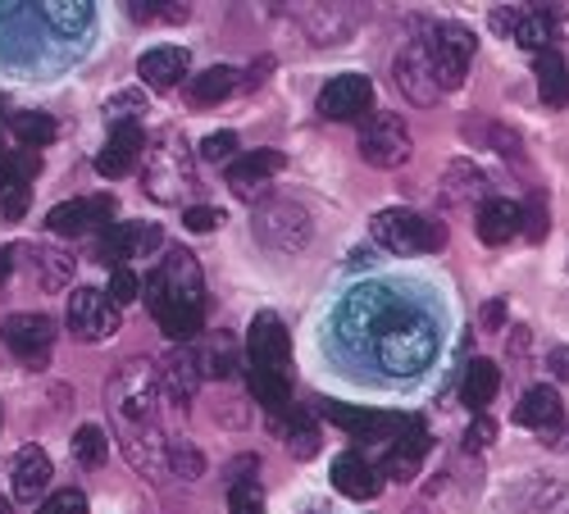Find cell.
<instances>
[{"mask_svg":"<svg viewBox=\"0 0 569 514\" xmlns=\"http://www.w3.org/2000/svg\"><path fill=\"white\" fill-rule=\"evenodd\" d=\"M160 383L164 379L147 360H128L106 387L114 429H119L132 464L147 474H160V464L169 460V442H173L160 433Z\"/></svg>","mask_w":569,"mask_h":514,"instance_id":"obj_1","label":"cell"},{"mask_svg":"<svg viewBox=\"0 0 569 514\" xmlns=\"http://www.w3.org/2000/svg\"><path fill=\"white\" fill-rule=\"evenodd\" d=\"M147 305L164 337H173L178 346H187V337L206 329V278L187 246H173L164 264H156V273L147 278Z\"/></svg>","mask_w":569,"mask_h":514,"instance_id":"obj_2","label":"cell"},{"mask_svg":"<svg viewBox=\"0 0 569 514\" xmlns=\"http://www.w3.org/2000/svg\"><path fill=\"white\" fill-rule=\"evenodd\" d=\"M369 355L392 379H415L438 355V323L415 305H388L369 329Z\"/></svg>","mask_w":569,"mask_h":514,"instance_id":"obj_3","label":"cell"},{"mask_svg":"<svg viewBox=\"0 0 569 514\" xmlns=\"http://www.w3.org/2000/svg\"><path fill=\"white\" fill-rule=\"evenodd\" d=\"M141 182H147V196H156L160 205H178L187 192H192V187H197V164H192V155H187L182 132L164 128L156 142L147 147Z\"/></svg>","mask_w":569,"mask_h":514,"instance_id":"obj_4","label":"cell"},{"mask_svg":"<svg viewBox=\"0 0 569 514\" xmlns=\"http://www.w3.org/2000/svg\"><path fill=\"white\" fill-rule=\"evenodd\" d=\"M373 242L392 255H429L447 246V228L438 219H423L415 210H378L369 219Z\"/></svg>","mask_w":569,"mask_h":514,"instance_id":"obj_5","label":"cell"},{"mask_svg":"<svg viewBox=\"0 0 569 514\" xmlns=\"http://www.w3.org/2000/svg\"><path fill=\"white\" fill-rule=\"evenodd\" d=\"M256 238L269 246V251H301L310 242V214L306 205L288 201V196H273L256 210Z\"/></svg>","mask_w":569,"mask_h":514,"instance_id":"obj_6","label":"cell"},{"mask_svg":"<svg viewBox=\"0 0 569 514\" xmlns=\"http://www.w3.org/2000/svg\"><path fill=\"white\" fill-rule=\"evenodd\" d=\"M392 78L401 87V97L419 110H429L438 105L442 97V82H438V69H433V51H429V37H419V41H406V51L392 60Z\"/></svg>","mask_w":569,"mask_h":514,"instance_id":"obj_7","label":"cell"},{"mask_svg":"<svg viewBox=\"0 0 569 514\" xmlns=\"http://www.w3.org/2000/svg\"><path fill=\"white\" fill-rule=\"evenodd\" d=\"M415 155V142L397 114H369L360 123V160L373 169H401Z\"/></svg>","mask_w":569,"mask_h":514,"instance_id":"obj_8","label":"cell"},{"mask_svg":"<svg viewBox=\"0 0 569 514\" xmlns=\"http://www.w3.org/2000/svg\"><path fill=\"white\" fill-rule=\"evenodd\" d=\"M64 323L78 342H106L119 333V305L97 288H78L64 305Z\"/></svg>","mask_w":569,"mask_h":514,"instance_id":"obj_9","label":"cell"},{"mask_svg":"<svg viewBox=\"0 0 569 514\" xmlns=\"http://www.w3.org/2000/svg\"><path fill=\"white\" fill-rule=\"evenodd\" d=\"M423 37H429V51H433V69H438L442 91L460 87L465 73H469V64H473V32L465 23H438V28H429Z\"/></svg>","mask_w":569,"mask_h":514,"instance_id":"obj_10","label":"cell"},{"mask_svg":"<svg viewBox=\"0 0 569 514\" xmlns=\"http://www.w3.org/2000/svg\"><path fill=\"white\" fill-rule=\"evenodd\" d=\"M423 455H429V429H423V419H406L401 433L388 442L383 451V464H378V474H383V483H410L419 474Z\"/></svg>","mask_w":569,"mask_h":514,"instance_id":"obj_11","label":"cell"},{"mask_svg":"<svg viewBox=\"0 0 569 514\" xmlns=\"http://www.w3.org/2000/svg\"><path fill=\"white\" fill-rule=\"evenodd\" d=\"M0 337H6V346L23 364L41 369L46 360H51V351H56V323L46 319V314H10L6 329H0Z\"/></svg>","mask_w":569,"mask_h":514,"instance_id":"obj_12","label":"cell"},{"mask_svg":"<svg viewBox=\"0 0 569 514\" xmlns=\"http://www.w3.org/2000/svg\"><path fill=\"white\" fill-rule=\"evenodd\" d=\"M369 105H373V82L365 73H338L319 91V114L333 123H351V119L369 114Z\"/></svg>","mask_w":569,"mask_h":514,"instance_id":"obj_13","label":"cell"},{"mask_svg":"<svg viewBox=\"0 0 569 514\" xmlns=\"http://www.w3.org/2000/svg\"><path fill=\"white\" fill-rule=\"evenodd\" d=\"M328 424H338L356 437H378V442H392L401 433L406 419L401 414H388V410H365V405H347V401H323L319 405Z\"/></svg>","mask_w":569,"mask_h":514,"instance_id":"obj_14","label":"cell"},{"mask_svg":"<svg viewBox=\"0 0 569 514\" xmlns=\"http://www.w3.org/2000/svg\"><path fill=\"white\" fill-rule=\"evenodd\" d=\"M110 214H114V196H73L46 214V228H51L56 238H82V232L106 228Z\"/></svg>","mask_w":569,"mask_h":514,"instance_id":"obj_15","label":"cell"},{"mask_svg":"<svg viewBox=\"0 0 569 514\" xmlns=\"http://www.w3.org/2000/svg\"><path fill=\"white\" fill-rule=\"evenodd\" d=\"M282 164H288V155L264 147V151H251L242 160H232L228 164V187H232V196H242V201H260L264 196V187L269 178L282 173Z\"/></svg>","mask_w":569,"mask_h":514,"instance_id":"obj_16","label":"cell"},{"mask_svg":"<svg viewBox=\"0 0 569 514\" xmlns=\"http://www.w3.org/2000/svg\"><path fill=\"white\" fill-rule=\"evenodd\" d=\"M141 155H147V132H141V123H119L110 132V142L101 147V155H97V173L101 178H123L137 164H147Z\"/></svg>","mask_w":569,"mask_h":514,"instance_id":"obj_17","label":"cell"},{"mask_svg":"<svg viewBox=\"0 0 569 514\" xmlns=\"http://www.w3.org/2000/svg\"><path fill=\"white\" fill-rule=\"evenodd\" d=\"M156 246H160V223H119V228H106V238L97 242V255L119 269Z\"/></svg>","mask_w":569,"mask_h":514,"instance_id":"obj_18","label":"cell"},{"mask_svg":"<svg viewBox=\"0 0 569 514\" xmlns=\"http://www.w3.org/2000/svg\"><path fill=\"white\" fill-rule=\"evenodd\" d=\"M247 355H251V364H260V369H288L292 346H288V329H282V319H278V314L264 310V314L251 319Z\"/></svg>","mask_w":569,"mask_h":514,"instance_id":"obj_19","label":"cell"},{"mask_svg":"<svg viewBox=\"0 0 569 514\" xmlns=\"http://www.w3.org/2000/svg\"><path fill=\"white\" fill-rule=\"evenodd\" d=\"M37 169H41V160L28 155V151H19V155H0V205H6L10 219H19V214L28 210V196H32L28 187H32Z\"/></svg>","mask_w":569,"mask_h":514,"instance_id":"obj_20","label":"cell"},{"mask_svg":"<svg viewBox=\"0 0 569 514\" xmlns=\"http://www.w3.org/2000/svg\"><path fill=\"white\" fill-rule=\"evenodd\" d=\"M187 64H192L187 46H151V51L137 60V73H141V82L156 87V91H173L187 78Z\"/></svg>","mask_w":569,"mask_h":514,"instance_id":"obj_21","label":"cell"},{"mask_svg":"<svg viewBox=\"0 0 569 514\" xmlns=\"http://www.w3.org/2000/svg\"><path fill=\"white\" fill-rule=\"evenodd\" d=\"M333 483H338V492L351 496V501H373L378 492H383V474H378L360 451H347V455L333 460Z\"/></svg>","mask_w":569,"mask_h":514,"instance_id":"obj_22","label":"cell"},{"mask_svg":"<svg viewBox=\"0 0 569 514\" xmlns=\"http://www.w3.org/2000/svg\"><path fill=\"white\" fill-rule=\"evenodd\" d=\"M479 242L483 246H506L510 238H519V228H525V205H515L506 196H492L488 205H479Z\"/></svg>","mask_w":569,"mask_h":514,"instance_id":"obj_23","label":"cell"},{"mask_svg":"<svg viewBox=\"0 0 569 514\" xmlns=\"http://www.w3.org/2000/svg\"><path fill=\"white\" fill-rule=\"evenodd\" d=\"M164 373V387H169V396L178 401V405H192V396H197V387H201V360H197V351L192 346H173L169 355H164V364H160Z\"/></svg>","mask_w":569,"mask_h":514,"instance_id":"obj_24","label":"cell"},{"mask_svg":"<svg viewBox=\"0 0 569 514\" xmlns=\"http://www.w3.org/2000/svg\"><path fill=\"white\" fill-rule=\"evenodd\" d=\"M492 196H488V178L473 169L469 160H456L451 169H447V178H442V205H451V210H469V205H488Z\"/></svg>","mask_w":569,"mask_h":514,"instance_id":"obj_25","label":"cell"},{"mask_svg":"<svg viewBox=\"0 0 569 514\" xmlns=\"http://www.w3.org/2000/svg\"><path fill=\"white\" fill-rule=\"evenodd\" d=\"M560 419H565V401L556 387H529L525 396H519L515 405V424H525V429H538V433H551L560 429Z\"/></svg>","mask_w":569,"mask_h":514,"instance_id":"obj_26","label":"cell"},{"mask_svg":"<svg viewBox=\"0 0 569 514\" xmlns=\"http://www.w3.org/2000/svg\"><path fill=\"white\" fill-rule=\"evenodd\" d=\"M51 455H46L41 446H23L19 451V460H14V474H10V483H14V501H37L46 487H51Z\"/></svg>","mask_w":569,"mask_h":514,"instance_id":"obj_27","label":"cell"},{"mask_svg":"<svg viewBox=\"0 0 569 514\" xmlns=\"http://www.w3.org/2000/svg\"><path fill=\"white\" fill-rule=\"evenodd\" d=\"M497 392H501V369H497L492 360H469L465 379H460V401H465V410L483 414V410L497 401Z\"/></svg>","mask_w":569,"mask_h":514,"instance_id":"obj_28","label":"cell"},{"mask_svg":"<svg viewBox=\"0 0 569 514\" xmlns=\"http://www.w3.org/2000/svg\"><path fill=\"white\" fill-rule=\"evenodd\" d=\"M556 19H560V10H542V6H525V19H519V28H515V41L525 46L529 56H547V51H556Z\"/></svg>","mask_w":569,"mask_h":514,"instance_id":"obj_29","label":"cell"},{"mask_svg":"<svg viewBox=\"0 0 569 514\" xmlns=\"http://www.w3.org/2000/svg\"><path fill=\"white\" fill-rule=\"evenodd\" d=\"M28 260H32V273H37V283H41L46 292H64V288L73 283L78 260H73L69 251H60V246H32Z\"/></svg>","mask_w":569,"mask_h":514,"instance_id":"obj_30","label":"cell"},{"mask_svg":"<svg viewBox=\"0 0 569 514\" xmlns=\"http://www.w3.org/2000/svg\"><path fill=\"white\" fill-rule=\"evenodd\" d=\"M247 387H251V396H256L264 410H273V414L288 410V396H292L288 369H260V364H247Z\"/></svg>","mask_w":569,"mask_h":514,"instance_id":"obj_31","label":"cell"},{"mask_svg":"<svg viewBox=\"0 0 569 514\" xmlns=\"http://www.w3.org/2000/svg\"><path fill=\"white\" fill-rule=\"evenodd\" d=\"M533 78H538V97L547 105H569V64L560 51L533 56Z\"/></svg>","mask_w":569,"mask_h":514,"instance_id":"obj_32","label":"cell"},{"mask_svg":"<svg viewBox=\"0 0 569 514\" xmlns=\"http://www.w3.org/2000/svg\"><path fill=\"white\" fill-rule=\"evenodd\" d=\"M232 91H237V69H228V64H214V69H206L201 78H192V82H187V101H192L197 110H210V105L228 101Z\"/></svg>","mask_w":569,"mask_h":514,"instance_id":"obj_33","label":"cell"},{"mask_svg":"<svg viewBox=\"0 0 569 514\" xmlns=\"http://www.w3.org/2000/svg\"><path fill=\"white\" fill-rule=\"evenodd\" d=\"M278 437L288 442V451L297 455V460H310L315 451H319V429H315V419L306 414V410H292L288 419H278Z\"/></svg>","mask_w":569,"mask_h":514,"instance_id":"obj_34","label":"cell"},{"mask_svg":"<svg viewBox=\"0 0 569 514\" xmlns=\"http://www.w3.org/2000/svg\"><path fill=\"white\" fill-rule=\"evenodd\" d=\"M46 14V23H51L56 32L64 37H78L91 28V19H97V6H87V0H56V6H37Z\"/></svg>","mask_w":569,"mask_h":514,"instance_id":"obj_35","label":"cell"},{"mask_svg":"<svg viewBox=\"0 0 569 514\" xmlns=\"http://www.w3.org/2000/svg\"><path fill=\"white\" fill-rule=\"evenodd\" d=\"M10 132L19 137L23 147H51L56 142V119L41 114V110H23L10 119Z\"/></svg>","mask_w":569,"mask_h":514,"instance_id":"obj_36","label":"cell"},{"mask_svg":"<svg viewBox=\"0 0 569 514\" xmlns=\"http://www.w3.org/2000/svg\"><path fill=\"white\" fill-rule=\"evenodd\" d=\"M73 455H78L82 470H101L106 455H110V437H106V429H101V424H82V429L73 433Z\"/></svg>","mask_w":569,"mask_h":514,"instance_id":"obj_37","label":"cell"},{"mask_svg":"<svg viewBox=\"0 0 569 514\" xmlns=\"http://www.w3.org/2000/svg\"><path fill=\"white\" fill-rule=\"evenodd\" d=\"M169 470L178 474V483H192V478H201L206 474V460H201V451L192 446V442H169Z\"/></svg>","mask_w":569,"mask_h":514,"instance_id":"obj_38","label":"cell"},{"mask_svg":"<svg viewBox=\"0 0 569 514\" xmlns=\"http://www.w3.org/2000/svg\"><path fill=\"white\" fill-rule=\"evenodd\" d=\"M228 514H264V492L256 478H237L228 487Z\"/></svg>","mask_w":569,"mask_h":514,"instance_id":"obj_39","label":"cell"},{"mask_svg":"<svg viewBox=\"0 0 569 514\" xmlns=\"http://www.w3.org/2000/svg\"><path fill=\"white\" fill-rule=\"evenodd\" d=\"M206 369L214 373V379H228V373H237V342H232V333H219L214 337V346L206 355Z\"/></svg>","mask_w":569,"mask_h":514,"instance_id":"obj_40","label":"cell"},{"mask_svg":"<svg viewBox=\"0 0 569 514\" xmlns=\"http://www.w3.org/2000/svg\"><path fill=\"white\" fill-rule=\"evenodd\" d=\"M141 114H147V101H141V91H128V97H114L106 105V119L119 128V123H137Z\"/></svg>","mask_w":569,"mask_h":514,"instance_id":"obj_41","label":"cell"},{"mask_svg":"<svg viewBox=\"0 0 569 514\" xmlns=\"http://www.w3.org/2000/svg\"><path fill=\"white\" fill-rule=\"evenodd\" d=\"M141 296V283H137V273L128 269V264H119L114 273H110V301L114 305H132Z\"/></svg>","mask_w":569,"mask_h":514,"instance_id":"obj_42","label":"cell"},{"mask_svg":"<svg viewBox=\"0 0 569 514\" xmlns=\"http://www.w3.org/2000/svg\"><path fill=\"white\" fill-rule=\"evenodd\" d=\"M128 14H132L137 23H151V19H164V23H182V19H187V6H151V0H147V6H141V0H132V6H128Z\"/></svg>","mask_w":569,"mask_h":514,"instance_id":"obj_43","label":"cell"},{"mask_svg":"<svg viewBox=\"0 0 569 514\" xmlns=\"http://www.w3.org/2000/svg\"><path fill=\"white\" fill-rule=\"evenodd\" d=\"M492 442H497V424L488 414H473L469 429H465V451H488Z\"/></svg>","mask_w":569,"mask_h":514,"instance_id":"obj_44","label":"cell"},{"mask_svg":"<svg viewBox=\"0 0 569 514\" xmlns=\"http://www.w3.org/2000/svg\"><path fill=\"white\" fill-rule=\"evenodd\" d=\"M232 155H237V132H210L201 142V160H210V164H223Z\"/></svg>","mask_w":569,"mask_h":514,"instance_id":"obj_45","label":"cell"},{"mask_svg":"<svg viewBox=\"0 0 569 514\" xmlns=\"http://www.w3.org/2000/svg\"><path fill=\"white\" fill-rule=\"evenodd\" d=\"M547 205H542V196H529V205H525V238L529 242H542L547 238Z\"/></svg>","mask_w":569,"mask_h":514,"instance_id":"obj_46","label":"cell"},{"mask_svg":"<svg viewBox=\"0 0 569 514\" xmlns=\"http://www.w3.org/2000/svg\"><path fill=\"white\" fill-rule=\"evenodd\" d=\"M41 514H87V496L73 492V487H64V492H56L51 501L41 505Z\"/></svg>","mask_w":569,"mask_h":514,"instance_id":"obj_47","label":"cell"},{"mask_svg":"<svg viewBox=\"0 0 569 514\" xmlns=\"http://www.w3.org/2000/svg\"><path fill=\"white\" fill-rule=\"evenodd\" d=\"M182 223H187V228H192V232H214V228L223 223V214H219L214 205H187Z\"/></svg>","mask_w":569,"mask_h":514,"instance_id":"obj_48","label":"cell"},{"mask_svg":"<svg viewBox=\"0 0 569 514\" xmlns=\"http://www.w3.org/2000/svg\"><path fill=\"white\" fill-rule=\"evenodd\" d=\"M519 19H525V6H497V10H492V28H497L501 37H515Z\"/></svg>","mask_w":569,"mask_h":514,"instance_id":"obj_49","label":"cell"},{"mask_svg":"<svg viewBox=\"0 0 569 514\" xmlns=\"http://www.w3.org/2000/svg\"><path fill=\"white\" fill-rule=\"evenodd\" d=\"M483 329H488V333H501V329H506V301H501V296L483 305Z\"/></svg>","mask_w":569,"mask_h":514,"instance_id":"obj_50","label":"cell"},{"mask_svg":"<svg viewBox=\"0 0 569 514\" xmlns=\"http://www.w3.org/2000/svg\"><path fill=\"white\" fill-rule=\"evenodd\" d=\"M547 369L556 373V383H569V346H551V355H547Z\"/></svg>","mask_w":569,"mask_h":514,"instance_id":"obj_51","label":"cell"},{"mask_svg":"<svg viewBox=\"0 0 569 514\" xmlns=\"http://www.w3.org/2000/svg\"><path fill=\"white\" fill-rule=\"evenodd\" d=\"M10 264H14V251L0 246V288H6V278H10Z\"/></svg>","mask_w":569,"mask_h":514,"instance_id":"obj_52","label":"cell"},{"mask_svg":"<svg viewBox=\"0 0 569 514\" xmlns=\"http://www.w3.org/2000/svg\"><path fill=\"white\" fill-rule=\"evenodd\" d=\"M0 514H10V501H0Z\"/></svg>","mask_w":569,"mask_h":514,"instance_id":"obj_53","label":"cell"},{"mask_svg":"<svg viewBox=\"0 0 569 514\" xmlns=\"http://www.w3.org/2000/svg\"><path fill=\"white\" fill-rule=\"evenodd\" d=\"M410 514H423V510H410Z\"/></svg>","mask_w":569,"mask_h":514,"instance_id":"obj_54","label":"cell"},{"mask_svg":"<svg viewBox=\"0 0 569 514\" xmlns=\"http://www.w3.org/2000/svg\"><path fill=\"white\" fill-rule=\"evenodd\" d=\"M0 110H6V101H0Z\"/></svg>","mask_w":569,"mask_h":514,"instance_id":"obj_55","label":"cell"},{"mask_svg":"<svg viewBox=\"0 0 569 514\" xmlns=\"http://www.w3.org/2000/svg\"><path fill=\"white\" fill-rule=\"evenodd\" d=\"M565 514H569V510H565Z\"/></svg>","mask_w":569,"mask_h":514,"instance_id":"obj_56","label":"cell"}]
</instances>
